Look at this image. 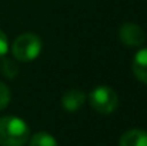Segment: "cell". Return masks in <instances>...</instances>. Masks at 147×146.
Instances as JSON below:
<instances>
[{
  "label": "cell",
  "instance_id": "5",
  "mask_svg": "<svg viewBox=\"0 0 147 146\" xmlns=\"http://www.w3.org/2000/svg\"><path fill=\"white\" fill-rule=\"evenodd\" d=\"M86 100V95L79 89H70L61 96V106L67 112H76L79 110Z\"/></svg>",
  "mask_w": 147,
  "mask_h": 146
},
{
  "label": "cell",
  "instance_id": "10",
  "mask_svg": "<svg viewBox=\"0 0 147 146\" xmlns=\"http://www.w3.org/2000/svg\"><path fill=\"white\" fill-rule=\"evenodd\" d=\"M1 70H3V73L7 76V77H11V75H10V70H13L14 73H17V67H16V65L11 62V60H7V59H4L3 60V63H1Z\"/></svg>",
  "mask_w": 147,
  "mask_h": 146
},
{
  "label": "cell",
  "instance_id": "9",
  "mask_svg": "<svg viewBox=\"0 0 147 146\" xmlns=\"http://www.w3.org/2000/svg\"><path fill=\"white\" fill-rule=\"evenodd\" d=\"M9 102H10V90L3 82H0V110H3L9 105Z\"/></svg>",
  "mask_w": 147,
  "mask_h": 146
},
{
  "label": "cell",
  "instance_id": "6",
  "mask_svg": "<svg viewBox=\"0 0 147 146\" xmlns=\"http://www.w3.org/2000/svg\"><path fill=\"white\" fill-rule=\"evenodd\" d=\"M131 70L137 80L147 85V48L142 49L136 53L133 63H131Z\"/></svg>",
  "mask_w": 147,
  "mask_h": 146
},
{
  "label": "cell",
  "instance_id": "4",
  "mask_svg": "<svg viewBox=\"0 0 147 146\" xmlns=\"http://www.w3.org/2000/svg\"><path fill=\"white\" fill-rule=\"evenodd\" d=\"M119 37H120V40H121L126 46H129V48H136V46H140V45L144 43V40H146V33H144V30H143L139 24L129 22V23H124V24L120 27V30H119Z\"/></svg>",
  "mask_w": 147,
  "mask_h": 146
},
{
  "label": "cell",
  "instance_id": "7",
  "mask_svg": "<svg viewBox=\"0 0 147 146\" xmlns=\"http://www.w3.org/2000/svg\"><path fill=\"white\" fill-rule=\"evenodd\" d=\"M119 146H147V132L142 129H130L121 135Z\"/></svg>",
  "mask_w": 147,
  "mask_h": 146
},
{
  "label": "cell",
  "instance_id": "1",
  "mask_svg": "<svg viewBox=\"0 0 147 146\" xmlns=\"http://www.w3.org/2000/svg\"><path fill=\"white\" fill-rule=\"evenodd\" d=\"M30 139L27 123L16 116L0 117V146H24Z\"/></svg>",
  "mask_w": 147,
  "mask_h": 146
},
{
  "label": "cell",
  "instance_id": "11",
  "mask_svg": "<svg viewBox=\"0 0 147 146\" xmlns=\"http://www.w3.org/2000/svg\"><path fill=\"white\" fill-rule=\"evenodd\" d=\"M7 49H9V40H7V36L0 30V57H3V56L7 53Z\"/></svg>",
  "mask_w": 147,
  "mask_h": 146
},
{
  "label": "cell",
  "instance_id": "3",
  "mask_svg": "<svg viewBox=\"0 0 147 146\" xmlns=\"http://www.w3.org/2000/svg\"><path fill=\"white\" fill-rule=\"evenodd\" d=\"M90 106L101 115L113 113L119 105L117 93L109 86H97L89 95Z\"/></svg>",
  "mask_w": 147,
  "mask_h": 146
},
{
  "label": "cell",
  "instance_id": "2",
  "mask_svg": "<svg viewBox=\"0 0 147 146\" xmlns=\"http://www.w3.org/2000/svg\"><path fill=\"white\" fill-rule=\"evenodd\" d=\"M42 40L34 33H23L13 42L11 53L20 62H32L42 52Z\"/></svg>",
  "mask_w": 147,
  "mask_h": 146
},
{
  "label": "cell",
  "instance_id": "8",
  "mask_svg": "<svg viewBox=\"0 0 147 146\" xmlns=\"http://www.w3.org/2000/svg\"><path fill=\"white\" fill-rule=\"evenodd\" d=\"M30 146H57V142L47 132H37L32 136Z\"/></svg>",
  "mask_w": 147,
  "mask_h": 146
}]
</instances>
